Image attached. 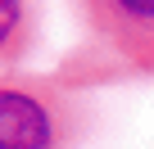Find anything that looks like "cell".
<instances>
[{"label":"cell","instance_id":"6da1fadb","mask_svg":"<svg viewBox=\"0 0 154 149\" xmlns=\"http://www.w3.org/2000/svg\"><path fill=\"white\" fill-rule=\"evenodd\" d=\"M54 145V118L36 95L0 91V149H45Z\"/></svg>","mask_w":154,"mask_h":149},{"label":"cell","instance_id":"7a4b0ae2","mask_svg":"<svg viewBox=\"0 0 154 149\" xmlns=\"http://www.w3.org/2000/svg\"><path fill=\"white\" fill-rule=\"evenodd\" d=\"M95 9L131 63L154 68V0H95Z\"/></svg>","mask_w":154,"mask_h":149},{"label":"cell","instance_id":"3957f363","mask_svg":"<svg viewBox=\"0 0 154 149\" xmlns=\"http://www.w3.org/2000/svg\"><path fill=\"white\" fill-rule=\"evenodd\" d=\"M18 18H23V0H0V45L18 32Z\"/></svg>","mask_w":154,"mask_h":149}]
</instances>
